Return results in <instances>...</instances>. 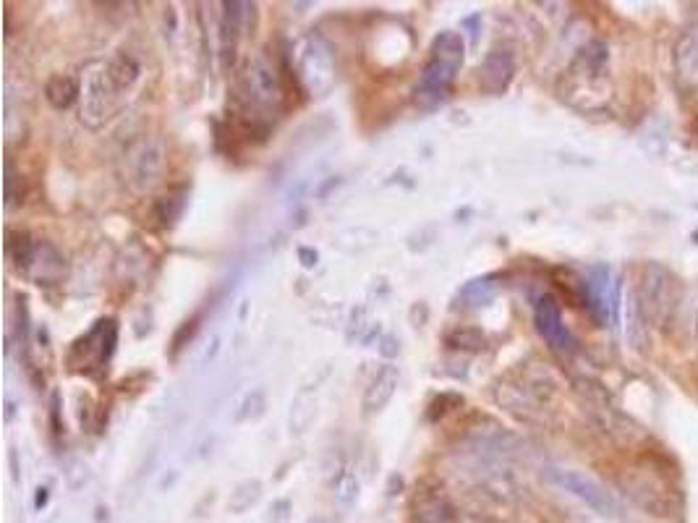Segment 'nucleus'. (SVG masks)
<instances>
[{
	"instance_id": "obj_23",
	"label": "nucleus",
	"mask_w": 698,
	"mask_h": 523,
	"mask_svg": "<svg viewBox=\"0 0 698 523\" xmlns=\"http://www.w3.org/2000/svg\"><path fill=\"white\" fill-rule=\"evenodd\" d=\"M463 406V398L455 393H442L440 398H434L432 403H429V411H427V419L429 422H440L442 416L450 414L453 408H461Z\"/></svg>"
},
{
	"instance_id": "obj_25",
	"label": "nucleus",
	"mask_w": 698,
	"mask_h": 523,
	"mask_svg": "<svg viewBox=\"0 0 698 523\" xmlns=\"http://www.w3.org/2000/svg\"><path fill=\"white\" fill-rule=\"evenodd\" d=\"M265 403L267 401H265V393H262V390L251 393L244 403V411L238 414V422H244V419H257V416L265 414Z\"/></svg>"
},
{
	"instance_id": "obj_1",
	"label": "nucleus",
	"mask_w": 698,
	"mask_h": 523,
	"mask_svg": "<svg viewBox=\"0 0 698 523\" xmlns=\"http://www.w3.org/2000/svg\"><path fill=\"white\" fill-rule=\"evenodd\" d=\"M466 58V42L461 32H440L434 37L429 58L414 87V102L419 110H437L450 100Z\"/></svg>"
},
{
	"instance_id": "obj_9",
	"label": "nucleus",
	"mask_w": 698,
	"mask_h": 523,
	"mask_svg": "<svg viewBox=\"0 0 698 523\" xmlns=\"http://www.w3.org/2000/svg\"><path fill=\"white\" fill-rule=\"evenodd\" d=\"M254 11H257L254 3H238V0L223 3V14H220V24H217V29H220V61H223V68H231L236 63L238 42H241L246 29H251Z\"/></svg>"
},
{
	"instance_id": "obj_3",
	"label": "nucleus",
	"mask_w": 698,
	"mask_h": 523,
	"mask_svg": "<svg viewBox=\"0 0 698 523\" xmlns=\"http://www.w3.org/2000/svg\"><path fill=\"white\" fill-rule=\"evenodd\" d=\"M118 346V320L116 317H102L89 327L82 338H76L68 348V367L74 372H82L87 377H100L108 372V364L116 354Z\"/></svg>"
},
{
	"instance_id": "obj_28",
	"label": "nucleus",
	"mask_w": 698,
	"mask_h": 523,
	"mask_svg": "<svg viewBox=\"0 0 698 523\" xmlns=\"http://www.w3.org/2000/svg\"><path fill=\"white\" fill-rule=\"evenodd\" d=\"M45 503H48V487H40V490H37V497H34V508L37 510L45 508Z\"/></svg>"
},
{
	"instance_id": "obj_18",
	"label": "nucleus",
	"mask_w": 698,
	"mask_h": 523,
	"mask_svg": "<svg viewBox=\"0 0 698 523\" xmlns=\"http://www.w3.org/2000/svg\"><path fill=\"white\" fill-rule=\"evenodd\" d=\"M414 510H416V518H419L421 523H445L450 521V516H453V508H450L448 497L440 495V492L424 495L421 500H416Z\"/></svg>"
},
{
	"instance_id": "obj_6",
	"label": "nucleus",
	"mask_w": 698,
	"mask_h": 523,
	"mask_svg": "<svg viewBox=\"0 0 698 523\" xmlns=\"http://www.w3.org/2000/svg\"><path fill=\"white\" fill-rule=\"evenodd\" d=\"M118 97L121 95L110 84L105 63H100L95 74H89L87 82L82 84V121L89 129H100L118 110Z\"/></svg>"
},
{
	"instance_id": "obj_16",
	"label": "nucleus",
	"mask_w": 698,
	"mask_h": 523,
	"mask_svg": "<svg viewBox=\"0 0 698 523\" xmlns=\"http://www.w3.org/2000/svg\"><path fill=\"white\" fill-rule=\"evenodd\" d=\"M105 71H108L110 84L116 87L118 95H123V92H129V89L139 82V76H142V63L136 61L131 53L121 50V53L113 55V58L105 63Z\"/></svg>"
},
{
	"instance_id": "obj_24",
	"label": "nucleus",
	"mask_w": 698,
	"mask_h": 523,
	"mask_svg": "<svg viewBox=\"0 0 698 523\" xmlns=\"http://www.w3.org/2000/svg\"><path fill=\"white\" fill-rule=\"evenodd\" d=\"M19 184H21V173H19V168H16V163L8 157L6 160V207L11 210L16 202H21V191H19Z\"/></svg>"
},
{
	"instance_id": "obj_22",
	"label": "nucleus",
	"mask_w": 698,
	"mask_h": 523,
	"mask_svg": "<svg viewBox=\"0 0 698 523\" xmlns=\"http://www.w3.org/2000/svg\"><path fill=\"white\" fill-rule=\"evenodd\" d=\"M183 204H186V189L170 191L168 197L157 199V207H155L157 220H160L163 225H173L178 218H181Z\"/></svg>"
},
{
	"instance_id": "obj_7",
	"label": "nucleus",
	"mask_w": 698,
	"mask_h": 523,
	"mask_svg": "<svg viewBox=\"0 0 698 523\" xmlns=\"http://www.w3.org/2000/svg\"><path fill=\"white\" fill-rule=\"evenodd\" d=\"M534 325L539 330L547 346L557 354L570 356L576 351V338L570 333V327L563 320V309H560V301L552 293H542L534 304Z\"/></svg>"
},
{
	"instance_id": "obj_4",
	"label": "nucleus",
	"mask_w": 698,
	"mask_h": 523,
	"mask_svg": "<svg viewBox=\"0 0 698 523\" xmlns=\"http://www.w3.org/2000/svg\"><path fill=\"white\" fill-rule=\"evenodd\" d=\"M296 82L306 95L325 97L335 87V53L319 34H304L296 42Z\"/></svg>"
},
{
	"instance_id": "obj_8",
	"label": "nucleus",
	"mask_w": 698,
	"mask_h": 523,
	"mask_svg": "<svg viewBox=\"0 0 698 523\" xmlns=\"http://www.w3.org/2000/svg\"><path fill=\"white\" fill-rule=\"evenodd\" d=\"M586 304L599 325H617V286L607 265H591L583 280Z\"/></svg>"
},
{
	"instance_id": "obj_27",
	"label": "nucleus",
	"mask_w": 698,
	"mask_h": 523,
	"mask_svg": "<svg viewBox=\"0 0 698 523\" xmlns=\"http://www.w3.org/2000/svg\"><path fill=\"white\" fill-rule=\"evenodd\" d=\"M299 259H301V265H304L306 270H312V267L317 265L319 254L314 252V249H306V246H301V249H299Z\"/></svg>"
},
{
	"instance_id": "obj_17",
	"label": "nucleus",
	"mask_w": 698,
	"mask_h": 523,
	"mask_svg": "<svg viewBox=\"0 0 698 523\" xmlns=\"http://www.w3.org/2000/svg\"><path fill=\"white\" fill-rule=\"evenodd\" d=\"M497 291H500L497 275H484V278L468 280L466 286L458 291V306H463V309H479V306H487L489 301L495 299Z\"/></svg>"
},
{
	"instance_id": "obj_11",
	"label": "nucleus",
	"mask_w": 698,
	"mask_h": 523,
	"mask_svg": "<svg viewBox=\"0 0 698 523\" xmlns=\"http://www.w3.org/2000/svg\"><path fill=\"white\" fill-rule=\"evenodd\" d=\"M641 304L638 312L644 314L649 322H662L665 314L672 309V275L659 265L646 267L644 291H641Z\"/></svg>"
},
{
	"instance_id": "obj_15",
	"label": "nucleus",
	"mask_w": 698,
	"mask_h": 523,
	"mask_svg": "<svg viewBox=\"0 0 698 523\" xmlns=\"http://www.w3.org/2000/svg\"><path fill=\"white\" fill-rule=\"evenodd\" d=\"M79 97H82V79L74 74H55L45 84V100L55 110H68Z\"/></svg>"
},
{
	"instance_id": "obj_5",
	"label": "nucleus",
	"mask_w": 698,
	"mask_h": 523,
	"mask_svg": "<svg viewBox=\"0 0 698 523\" xmlns=\"http://www.w3.org/2000/svg\"><path fill=\"white\" fill-rule=\"evenodd\" d=\"M547 479L563 492L581 500L586 508H591L594 513H599V516L617 518V521L625 518L623 503H620L607 487H602L597 479H591V476L581 474V471L576 469H557V466L547 469Z\"/></svg>"
},
{
	"instance_id": "obj_10",
	"label": "nucleus",
	"mask_w": 698,
	"mask_h": 523,
	"mask_svg": "<svg viewBox=\"0 0 698 523\" xmlns=\"http://www.w3.org/2000/svg\"><path fill=\"white\" fill-rule=\"evenodd\" d=\"M129 163L131 184L139 191H150L152 186L160 184L165 173V144L160 139H142L129 152Z\"/></svg>"
},
{
	"instance_id": "obj_29",
	"label": "nucleus",
	"mask_w": 698,
	"mask_h": 523,
	"mask_svg": "<svg viewBox=\"0 0 698 523\" xmlns=\"http://www.w3.org/2000/svg\"><path fill=\"white\" fill-rule=\"evenodd\" d=\"M476 523H495V521H476Z\"/></svg>"
},
{
	"instance_id": "obj_20",
	"label": "nucleus",
	"mask_w": 698,
	"mask_h": 523,
	"mask_svg": "<svg viewBox=\"0 0 698 523\" xmlns=\"http://www.w3.org/2000/svg\"><path fill=\"white\" fill-rule=\"evenodd\" d=\"M445 346L455 348V351H482L487 346V338L479 327L458 325L445 335Z\"/></svg>"
},
{
	"instance_id": "obj_12",
	"label": "nucleus",
	"mask_w": 698,
	"mask_h": 523,
	"mask_svg": "<svg viewBox=\"0 0 698 523\" xmlns=\"http://www.w3.org/2000/svg\"><path fill=\"white\" fill-rule=\"evenodd\" d=\"M516 76V55L510 50H492L479 66V87L484 95H502L508 92Z\"/></svg>"
},
{
	"instance_id": "obj_2",
	"label": "nucleus",
	"mask_w": 698,
	"mask_h": 523,
	"mask_svg": "<svg viewBox=\"0 0 698 523\" xmlns=\"http://www.w3.org/2000/svg\"><path fill=\"white\" fill-rule=\"evenodd\" d=\"M6 254L14 270L32 280L34 286H58L66 278V257L58 246L45 238H34L27 231H8Z\"/></svg>"
},
{
	"instance_id": "obj_21",
	"label": "nucleus",
	"mask_w": 698,
	"mask_h": 523,
	"mask_svg": "<svg viewBox=\"0 0 698 523\" xmlns=\"http://www.w3.org/2000/svg\"><path fill=\"white\" fill-rule=\"evenodd\" d=\"M359 479L353 474L351 469H340L338 474L333 476V495L340 505H353L359 500Z\"/></svg>"
},
{
	"instance_id": "obj_19",
	"label": "nucleus",
	"mask_w": 698,
	"mask_h": 523,
	"mask_svg": "<svg viewBox=\"0 0 698 523\" xmlns=\"http://www.w3.org/2000/svg\"><path fill=\"white\" fill-rule=\"evenodd\" d=\"M259 497H262V482L259 479H244L241 484H236V490L228 497V510L241 516V513H246L259 503Z\"/></svg>"
},
{
	"instance_id": "obj_14",
	"label": "nucleus",
	"mask_w": 698,
	"mask_h": 523,
	"mask_svg": "<svg viewBox=\"0 0 698 523\" xmlns=\"http://www.w3.org/2000/svg\"><path fill=\"white\" fill-rule=\"evenodd\" d=\"M400 382V372L395 364H385V367L377 369L369 385L364 390V411L366 414H377L387 403L393 401L395 390H398Z\"/></svg>"
},
{
	"instance_id": "obj_13",
	"label": "nucleus",
	"mask_w": 698,
	"mask_h": 523,
	"mask_svg": "<svg viewBox=\"0 0 698 523\" xmlns=\"http://www.w3.org/2000/svg\"><path fill=\"white\" fill-rule=\"evenodd\" d=\"M675 74L685 87H698V19L675 42Z\"/></svg>"
},
{
	"instance_id": "obj_26",
	"label": "nucleus",
	"mask_w": 698,
	"mask_h": 523,
	"mask_svg": "<svg viewBox=\"0 0 698 523\" xmlns=\"http://www.w3.org/2000/svg\"><path fill=\"white\" fill-rule=\"evenodd\" d=\"M197 322H199V317H191L189 322H183L181 325V330L176 333V338H173V356L178 354L183 348V343H189L191 338H194V333H197Z\"/></svg>"
}]
</instances>
